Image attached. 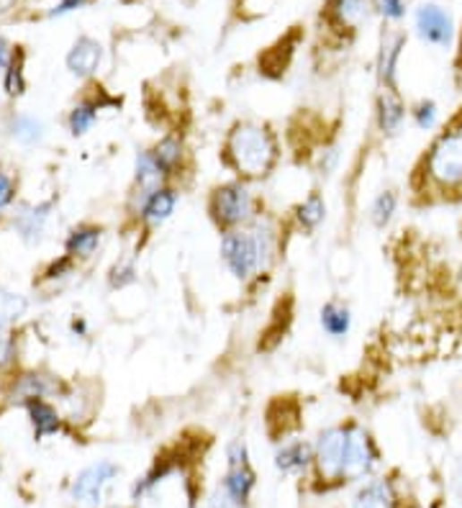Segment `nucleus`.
<instances>
[{"instance_id":"f257e3e1","label":"nucleus","mask_w":462,"mask_h":508,"mask_svg":"<svg viewBox=\"0 0 462 508\" xmlns=\"http://www.w3.org/2000/svg\"><path fill=\"white\" fill-rule=\"evenodd\" d=\"M414 198L447 203L462 198V113L434 133L411 175Z\"/></svg>"},{"instance_id":"f03ea898","label":"nucleus","mask_w":462,"mask_h":508,"mask_svg":"<svg viewBox=\"0 0 462 508\" xmlns=\"http://www.w3.org/2000/svg\"><path fill=\"white\" fill-rule=\"evenodd\" d=\"M280 139L262 121H234L221 142V165L247 183L268 180L280 165Z\"/></svg>"},{"instance_id":"7ed1b4c3","label":"nucleus","mask_w":462,"mask_h":508,"mask_svg":"<svg viewBox=\"0 0 462 508\" xmlns=\"http://www.w3.org/2000/svg\"><path fill=\"white\" fill-rule=\"evenodd\" d=\"M206 208H209L211 224L221 234L234 231V228H247L265 213L262 198L254 193V183L239 180V177H231V180L213 185Z\"/></svg>"},{"instance_id":"20e7f679","label":"nucleus","mask_w":462,"mask_h":508,"mask_svg":"<svg viewBox=\"0 0 462 508\" xmlns=\"http://www.w3.org/2000/svg\"><path fill=\"white\" fill-rule=\"evenodd\" d=\"M192 480L188 470L173 460H157L134 486L136 508H192Z\"/></svg>"},{"instance_id":"39448f33","label":"nucleus","mask_w":462,"mask_h":508,"mask_svg":"<svg viewBox=\"0 0 462 508\" xmlns=\"http://www.w3.org/2000/svg\"><path fill=\"white\" fill-rule=\"evenodd\" d=\"M218 257H221L224 270L239 285H252L260 278L270 275V267L262 257V249H260V242H257L252 226L224 231L221 242H218Z\"/></svg>"},{"instance_id":"423d86ee","label":"nucleus","mask_w":462,"mask_h":508,"mask_svg":"<svg viewBox=\"0 0 462 508\" xmlns=\"http://www.w3.org/2000/svg\"><path fill=\"white\" fill-rule=\"evenodd\" d=\"M346 444H349V421L334 424L319 432L313 442V468L324 483H346Z\"/></svg>"},{"instance_id":"0eeeda50","label":"nucleus","mask_w":462,"mask_h":508,"mask_svg":"<svg viewBox=\"0 0 462 508\" xmlns=\"http://www.w3.org/2000/svg\"><path fill=\"white\" fill-rule=\"evenodd\" d=\"M221 488L229 493V498L239 506H247L252 493L257 488V472L250 462L247 442L236 439L227 447V472L221 478Z\"/></svg>"},{"instance_id":"6e6552de","label":"nucleus","mask_w":462,"mask_h":508,"mask_svg":"<svg viewBox=\"0 0 462 508\" xmlns=\"http://www.w3.org/2000/svg\"><path fill=\"white\" fill-rule=\"evenodd\" d=\"M121 475V468L111 460H100L96 465L85 468L73 483V498L80 506L98 508L106 501V490L114 486V480Z\"/></svg>"},{"instance_id":"1a4fd4ad","label":"nucleus","mask_w":462,"mask_h":508,"mask_svg":"<svg viewBox=\"0 0 462 508\" xmlns=\"http://www.w3.org/2000/svg\"><path fill=\"white\" fill-rule=\"evenodd\" d=\"M381 452L378 444L372 439V434L367 432L363 424L349 421V444H346V468L345 480H363L367 475H372V470L378 468Z\"/></svg>"},{"instance_id":"9d476101","label":"nucleus","mask_w":462,"mask_h":508,"mask_svg":"<svg viewBox=\"0 0 462 508\" xmlns=\"http://www.w3.org/2000/svg\"><path fill=\"white\" fill-rule=\"evenodd\" d=\"M177 203H180V190H177L175 183H167V185H162V188L150 193L134 208L136 221L141 224L144 231H157V228H162L173 219L175 211H177Z\"/></svg>"},{"instance_id":"9b49d317","label":"nucleus","mask_w":462,"mask_h":508,"mask_svg":"<svg viewBox=\"0 0 462 508\" xmlns=\"http://www.w3.org/2000/svg\"><path fill=\"white\" fill-rule=\"evenodd\" d=\"M414 23H416V34L422 37V41L432 44V47L447 49L452 44V39H455L452 16L444 11L442 5H434V3L419 5L416 16H414Z\"/></svg>"},{"instance_id":"f8f14e48","label":"nucleus","mask_w":462,"mask_h":508,"mask_svg":"<svg viewBox=\"0 0 462 508\" xmlns=\"http://www.w3.org/2000/svg\"><path fill=\"white\" fill-rule=\"evenodd\" d=\"M157 168L167 177V183H177L188 169V144L177 132L165 133L157 144L150 147Z\"/></svg>"},{"instance_id":"ddd939ff","label":"nucleus","mask_w":462,"mask_h":508,"mask_svg":"<svg viewBox=\"0 0 462 508\" xmlns=\"http://www.w3.org/2000/svg\"><path fill=\"white\" fill-rule=\"evenodd\" d=\"M408 118L404 98L398 90H385L381 88L375 95V129L385 139H393L404 132V124Z\"/></svg>"},{"instance_id":"4468645a","label":"nucleus","mask_w":462,"mask_h":508,"mask_svg":"<svg viewBox=\"0 0 462 508\" xmlns=\"http://www.w3.org/2000/svg\"><path fill=\"white\" fill-rule=\"evenodd\" d=\"M406 34L401 31H388L381 41V52H378V85L385 90H398V59L406 49Z\"/></svg>"},{"instance_id":"2eb2a0df","label":"nucleus","mask_w":462,"mask_h":508,"mask_svg":"<svg viewBox=\"0 0 462 508\" xmlns=\"http://www.w3.org/2000/svg\"><path fill=\"white\" fill-rule=\"evenodd\" d=\"M349 508H398V490L388 478H370L352 495Z\"/></svg>"},{"instance_id":"dca6fc26","label":"nucleus","mask_w":462,"mask_h":508,"mask_svg":"<svg viewBox=\"0 0 462 508\" xmlns=\"http://www.w3.org/2000/svg\"><path fill=\"white\" fill-rule=\"evenodd\" d=\"M327 198L321 190H311L304 201H298L293 211H290V219H293V226L304 234H313L319 226L327 221Z\"/></svg>"},{"instance_id":"f3484780","label":"nucleus","mask_w":462,"mask_h":508,"mask_svg":"<svg viewBox=\"0 0 462 508\" xmlns=\"http://www.w3.org/2000/svg\"><path fill=\"white\" fill-rule=\"evenodd\" d=\"M49 395H62V383L57 377L47 375V373H26V375L16 377L11 398L19 403H29L37 398H49Z\"/></svg>"},{"instance_id":"a211bd4d","label":"nucleus","mask_w":462,"mask_h":508,"mask_svg":"<svg viewBox=\"0 0 462 508\" xmlns=\"http://www.w3.org/2000/svg\"><path fill=\"white\" fill-rule=\"evenodd\" d=\"M313 465V444L306 439H290L275 452V468L283 475H298Z\"/></svg>"},{"instance_id":"6ab92c4d","label":"nucleus","mask_w":462,"mask_h":508,"mask_svg":"<svg viewBox=\"0 0 462 508\" xmlns=\"http://www.w3.org/2000/svg\"><path fill=\"white\" fill-rule=\"evenodd\" d=\"M103 59V47L98 44L96 39L82 37L77 39L75 47L67 55V70L75 77H90L96 75Z\"/></svg>"},{"instance_id":"aec40b11","label":"nucleus","mask_w":462,"mask_h":508,"mask_svg":"<svg viewBox=\"0 0 462 508\" xmlns=\"http://www.w3.org/2000/svg\"><path fill=\"white\" fill-rule=\"evenodd\" d=\"M319 323H321V331L334 341H345L352 331V308L339 298H331L321 306L319 311Z\"/></svg>"},{"instance_id":"412c9836","label":"nucleus","mask_w":462,"mask_h":508,"mask_svg":"<svg viewBox=\"0 0 462 508\" xmlns=\"http://www.w3.org/2000/svg\"><path fill=\"white\" fill-rule=\"evenodd\" d=\"M103 242V228L93 224L75 226L64 242V252L73 257V260H88L98 252V246Z\"/></svg>"},{"instance_id":"4be33fe9","label":"nucleus","mask_w":462,"mask_h":508,"mask_svg":"<svg viewBox=\"0 0 462 508\" xmlns=\"http://www.w3.org/2000/svg\"><path fill=\"white\" fill-rule=\"evenodd\" d=\"M370 13H372L370 0H331V19L346 31L360 29L370 19Z\"/></svg>"},{"instance_id":"5701e85b","label":"nucleus","mask_w":462,"mask_h":508,"mask_svg":"<svg viewBox=\"0 0 462 508\" xmlns=\"http://www.w3.org/2000/svg\"><path fill=\"white\" fill-rule=\"evenodd\" d=\"M106 106H118V100L114 98H103V100H82V103H77L75 108L70 111L67 116V129L73 136H82V133H88L93 129V124L98 121V113L100 108H106Z\"/></svg>"},{"instance_id":"b1692460","label":"nucleus","mask_w":462,"mask_h":508,"mask_svg":"<svg viewBox=\"0 0 462 508\" xmlns=\"http://www.w3.org/2000/svg\"><path fill=\"white\" fill-rule=\"evenodd\" d=\"M52 208L55 203H38V206H26L21 208V213L13 219L16 231L26 242H38V237L44 234V226L52 216Z\"/></svg>"},{"instance_id":"393cba45","label":"nucleus","mask_w":462,"mask_h":508,"mask_svg":"<svg viewBox=\"0 0 462 508\" xmlns=\"http://www.w3.org/2000/svg\"><path fill=\"white\" fill-rule=\"evenodd\" d=\"M26 411L31 416V424H34V436L44 439V436H52L62 429V416L59 411L47 400V398H37V400H29L26 403Z\"/></svg>"},{"instance_id":"a878e982","label":"nucleus","mask_w":462,"mask_h":508,"mask_svg":"<svg viewBox=\"0 0 462 508\" xmlns=\"http://www.w3.org/2000/svg\"><path fill=\"white\" fill-rule=\"evenodd\" d=\"M398 203H401V198H398V193L393 188H385L381 190L375 198H372V203L367 208V219H370V224L375 226V228H388V226L393 224V219H396V213H398Z\"/></svg>"},{"instance_id":"bb28decb","label":"nucleus","mask_w":462,"mask_h":508,"mask_svg":"<svg viewBox=\"0 0 462 508\" xmlns=\"http://www.w3.org/2000/svg\"><path fill=\"white\" fill-rule=\"evenodd\" d=\"M408 118L419 132H434L440 126V106L432 98H422L408 108Z\"/></svg>"},{"instance_id":"cd10ccee","label":"nucleus","mask_w":462,"mask_h":508,"mask_svg":"<svg viewBox=\"0 0 462 508\" xmlns=\"http://www.w3.org/2000/svg\"><path fill=\"white\" fill-rule=\"evenodd\" d=\"M11 133H13L16 142L31 147V144H38V142L44 139V124L38 121L37 116L21 113V116H16V118L11 121Z\"/></svg>"},{"instance_id":"c85d7f7f","label":"nucleus","mask_w":462,"mask_h":508,"mask_svg":"<svg viewBox=\"0 0 462 508\" xmlns=\"http://www.w3.org/2000/svg\"><path fill=\"white\" fill-rule=\"evenodd\" d=\"M23 90H26V82H23V55H21V49H16L11 65L5 67V93L11 95V98H19V95H23Z\"/></svg>"},{"instance_id":"c756f323","label":"nucleus","mask_w":462,"mask_h":508,"mask_svg":"<svg viewBox=\"0 0 462 508\" xmlns=\"http://www.w3.org/2000/svg\"><path fill=\"white\" fill-rule=\"evenodd\" d=\"M139 280V267H136L134 260H121L118 264H114L111 275H108V282L114 290H121V288H129Z\"/></svg>"},{"instance_id":"7c9ffc66","label":"nucleus","mask_w":462,"mask_h":508,"mask_svg":"<svg viewBox=\"0 0 462 508\" xmlns=\"http://www.w3.org/2000/svg\"><path fill=\"white\" fill-rule=\"evenodd\" d=\"M339 162H342L339 144H324L321 151H319V157H316V169H319L321 177H331L337 172V168H339Z\"/></svg>"},{"instance_id":"2f4dec72","label":"nucleus","mask_w":462,"mask_h":508,"mask_svg":"<svg viewBox=\"0 0 462 508\" xmlns=\"http://www.w3.org/2000/svg\"><path fill=\"white\" fill-rule=\"evenodd\" d=\"M372 8H375L385 21H401L406 16V0H375Z\"/></svg>"},{"instance_id":"473e14b6","label":"nucleus","mask_w":462,"mask_h":508,"mask_svg":"<svg viewBox=\"0 0 462 508\" xmlns=\"http://www.w3.org/2000/svg\"><path fill=\"white\" fill-rule=\"evenodd\" d=\"M16 357V339L8 326H0V365H11Z\"/></svg>"},{"instance_id":"72a5a7b5","label":"nucleus","mask_w":462,"mask_h":508,"mask_svg":"<svg viewBox=\"0 0 462 508\" xmlns=\"http://www.w3.org/2000/svg\"><path fill=\"white\" fill-rule=\"evenodd\" d=\"M13 198H16V183H13V177L5 175V172H0V211L11 206Z\"/></svg>"},{"instance_id":"f704fd0d","label":"nucleus","mask_w":462,"mask_h":508,"mask_svg":"<svg viewBox=\"0 0 462 508\" xmlns=\"http://www.w3.org/2000/svg\"><path fill=\"white\" fill-rule=\"evenodd\" d=\"M209 508H244V506L234 504V501L229 498V493H227L224 488H218L211 493V498H209Z\"/></svg>"},{"instance_id":"c9c22d12","label":"nucleus","mask_w":462,"mask_h":508,"mask_svg":"<svg viewBox=\"0 0 462 508\" xmlns=\"http://www.w3.org/2000/svg\"><path fill=\"white\" fill-rule=\"evenodd\" d=\"M88 0H62L57 8L52 11V16H62V13H70V11H75V8H82Z\"/></svg>"},{"instance_id":"e433bc0d","label":"nucleus","mask_w":462,"mask_h":508,"mask_svg":"<svg viewBox=\"0 0 462 508\" xmlns=\"http://www.w3.org/2000/svg\"><path fill=\"white\" fill-rule=\"evenodd\" d=\"M13 52L16 49H11V44L5 41V39H0V67L5 70L8 65H11V59H13Z\"/></svg>"},{"instance_id":"4c0bfd02","label":"nucleus","mask_w":462,"mask_h":508,"mask_svg":"<svg viewBox=\"0 0 462 508\" xmlns=\"http://www.w3.org/2000/svg\"><path fill=\"white\" fill-rule=\"evenodd\" d=\"M73 331H75V334H80V337H85V334H88V326H85V321H82V319L73 321Z\"/></svg>"},{"instance_id":"58836bf2","label":"nucleus","mask_w":462,"mask_h":508,"mask_svg":"<svg viewBox=\"0 0 462 508\" xmlns=\"http://www.w3.org/2000/svg\"><path fill=\"white\" fill-rule=\"evenodd\" d=\"M455 490H458V498H460L462 504V465L458 468V472H455Z\"/></svg>"},{"instance_id":"ea45409f","label":"nucleus","mask_w":462,"mask_h":508,"mask_svg":"<svg viewBox=\"0 0 462 508\" xmlns=\"http://www.w3.org/2000/svg\"><path fill=\"white\" fill-rule=\"evenodd\" d=\"M13 3H16V0H0V13H3V11H8Z\"/></svg>"}]
</instances>
